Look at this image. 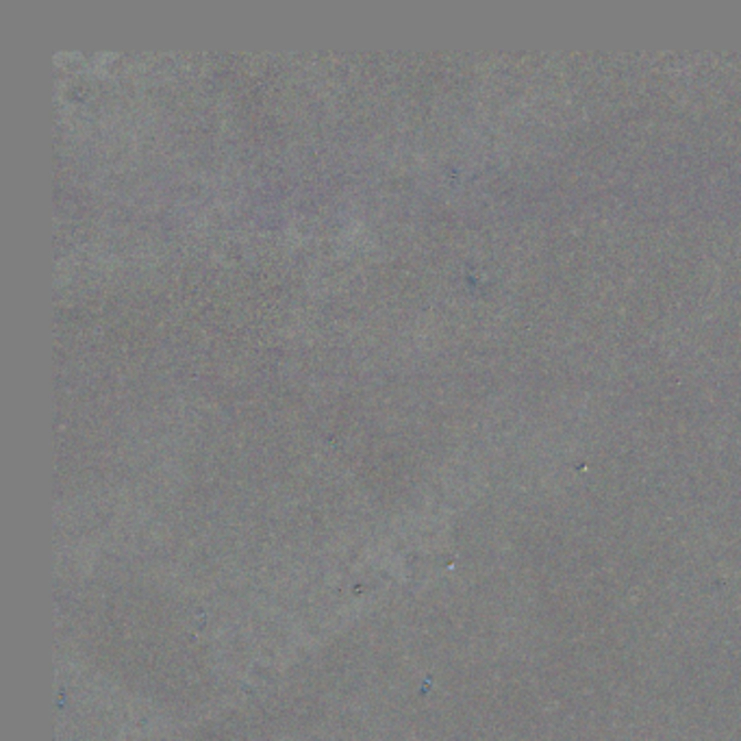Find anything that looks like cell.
<instances>
[]
</instances>
